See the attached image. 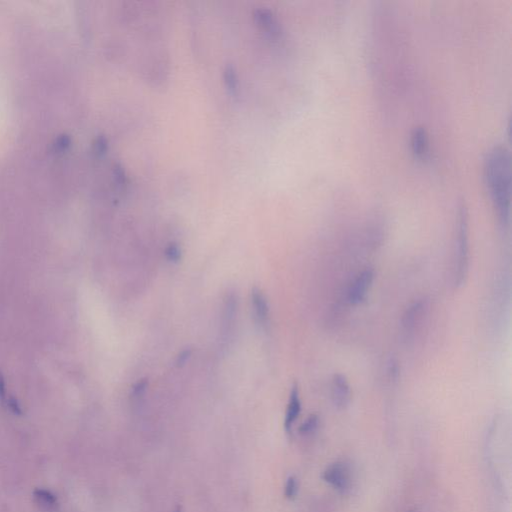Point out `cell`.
Instances as JSON below:
<instances>
[{
	"mask_svg": "<svg viewBox=\"0 0 512 512\" xmlns=\"http://www.w3.org/2000/svg\"><path fill=\"white\" fill-rule=\"evenodd\" d=\"M484 180L502 229L510 226L511 157L507 148L495 146L484 159Z\"/></svg>",
	"mask_w": 512,
	"mask_h": 512,
	"instance_id": "obj_1",
	"label": "cell"
},
{
	"mask_svg": "<svg viewBox=\"0 0 512 512\" xmlns=\"http://www.w3.org/2000/svg\"><path fill=\"white\" fill-rule=\"evenodd\" d=\"M466 203L458 206L455 228V255L453 266V283L460 287L466 282L469 270V224Z\"/></svg>",
	"mask_w": 512,
	"mask_h": 512,
	"instance_id": "obj_2",
	"label": "cell"
},
{
	"mask_svg": "<svg viewBox=\"0 0 512 512\" xmlns=\"http://www.w3.org/2000/svg\"><path fill=\"white\" fill-rule=\"evenodd\" d=\"M322 479L338 492L345 494L349 491L352 482L350 467L343 461L334 462L323 471Z\"/></svg>",
	"mask_w": 512,
	"mask_h": 512,
	"instance_id": "obj_3",
	"label": "cell"
},
{
	"mask_svg": "<svg viewBox=\"0 0 512 512\" xmlns=\"http://www.w3.org/2000/svg\"><path fill=\"white\" fill-rule=\"evenodd\" d=\"M374 277L375 273L373 268H366L356 276L349 287L347 295L348 301L351 305H359L365 300L373 286Z\"/></svg>",
	"mask_w": 512,
	"mask_h": 512,
	"instance_id": "obj_4",
	"label": "cell"
},
{
	"mask_svg": "<svg viewBox=\"0 0 512 512\" xmlns=\"http://www.w3.org/2000/svg\"><path fill=\"white\" fill-rule=\"evenodd\" d=\"M331 398L334 406L343 410L346 409L352 398V392L347 378L340 373H337L332 378L331 383Z\"/></svg>",
	"mask_w": 512,
	"mask_h": 512,
	"instance_id": "obj_5",
	"label": "cell"
},
{
	"mask_svg": "<svg viewBox=\"0 0 512 512\" xmlns=\"http://www.w3.org/2000/svg\"><path fill=\"white\" fill-rule=\"evenodd\" d=\"M427 310V300L418 299L412 302L404 311L401 318V326L406 335L411 334L422 321Z\"/></svg>",
	"mask_w": 512,
	"mask_h": 512,
	"instance_id": "obj_6",
	"label": "cell"
},
{
	"mask_svg": "<svg viewBox=\"0 0 512 512\" xmlns=\"http://www.w3.org/2000/svg\"><path fill=\"white\" fill-rule=\"evenodd\" d=\"M251 304L256 323L265 329L269 324L270 310L268 300L261 289L254 287L251 290Z\"/></svg>",
	"mask_w": 512,
	"mask_h": 512,
	"instance_id": "obj_7",
	"label": "cell"
},
{
	"mask_svg": "<svg viewBox=\"0 0 512 512\" xmlns=\"http://www.w3.org/2000/svg\"><path fill=\"white\" fill-rule=\"evenodd\" d=\"M237 312V299L235 294L230 292L227 293L224 299L223 312H222V337L224 340L229 339V334L232 332L235 323V317Z\"/></svg>",
	"mask_w": 512,
	"mask_h": 512,
	"instance_id": "obj_8",
	"label": "cell"
},
{
	"mask_svg": "<svg viewBox=\"0 0 512 512\" xmlns=\"http://www.w3.org/2000/svg\"><path fill=\"white\" fill-rule=\"evenodd\" d=\"M411 150L415 158L424 160L429 155V136L423 126H416L411 132Z\"/></svg>",
	"mask_w": 512,
	"mask_h": 512,
	"instance_id": "obj_9",
	"label": "cell"
},
{
	"mask_svg": "<svg viewBox=\"0 0 512 512\" xmlns=\"http://www.w3.org/2000/svg\"><path fill=\"white\" fill-rule=\"evenodd\" d=\"M301 412V400H300V393H299V387L298 384L295 382L293 383L290 395H289V401L286 409V414L284 419V427L286 431H290L292 425L298 418L299 414Z\"/></svg>",
	"mask_w": 512,
	"mask_h": 512,
	"instance_id": "obj_10",
	"label": "cell"
},
{
	"mask_svg": "<svg viewBox=\"0 0 512 512\" xmlns=\"http://www.w3.org/2000/svg\"><path fill=\"white\" fill-rule=\"evenodd\" d=\"M255 19L257 23L264 29V31L269 33L270 36L276 37L280 34V25L270 10L265 8L257 9L255 11Z\"/></svg>",
	"mask_w": 512,
	"mask_h": 512,
	"instance_id": "obj_11",
	"label": "cell"
},
{
	"mask_svg": "<svg viewBox=\"0 0 512 512\" xmlns=\"http://www.w3.org/2000/svg\"><path fill=\"white\" fill-rule=\"evenodd\" d=\"M224 81L225 85L229 91V94L232 95H237L239 90V82L237 73L235 71V68L232 64H227L224 69Z\"/></svg>",
	"mask_w": 512,
	"mask_h": 512,
	"instance_id": "obj_12",
	"label": "cell"
},
{
	"mask_svg": "<svg viewBox=\"0 0 512 512\" xmlns=\"http://www.w3.org/2000/svg\"><path fill=\"white\" fill-rule=\"evenodd\" d=\"M34 497L38 501L39 504L46 507L48 509L54 508L57 504L56 497L45 489H37L34 491Z\"/></svg>",
	"mask_w": 512,
	"mask_h": 512,
	"instance_id": "obj_13",
	"label": "cell"
},
{
	"mask_svg": "<svg viewBox=\"0 0 512 512\" xmlns=\"http://www.w3.org/2000/svg\"><path fill=\"white\" fill-rule=\"evenodd\" d=\"M164 255H165V258L167 259V261L176 264L181 260L182 252H181L180 247L176 243H170L165 248Z\"/></svg>",
	"mask_w": 512,
	"mask_h": 512,
	"instance_id": "obj_14",
	"label": "cell"
},
{
	"mask_svg": "<svg viewBox=\"0 0 512 512\" xmlns=\"http://www.w3.org/2000/svg\"><path fill=\"white\" fill-rule=\"evenodd\" d=\"M319 424V418L317 415L312 414L308 418L306 419L298 428V431L300 434L307 435L312 432H314Z\"/></svg>",
	"mask_w": 512,
	"mask_h": 512,
	"instance_id": "obj_15",
	"label": "cell"
},
{
	"mask_svg": "<svg viewBox=\"0 0 512 512\" xmlns=\"http://www.w3.org/2000/svg\"><path fill=\"white\" fill-rule=\"evenodd\" d=\"M297 490H298V484H297V479L293 476L289 477L286 481V484H285V496L289 499H292L296 496L297 494Z\"/></svg>",
	"mask_w": 512,
	"mask_h": 512,
	"instance_id": "obj_16",
	"label": "cell"
},
{
	"mask_svg": "<svg viewBox=\"0 0 512 512\" xmlns=\"http://www.w3.org/2000/svg\"><path fill=\"white\" fill-rule=\"evenodd\" d=\"M5 405H7V407L15 414L17 415H21L22 414V410H21V407L18 403V401L16 400L15 397L13 396H8L6 402H5Z\"/></svg>",
	"mask_w": 512,
	"mask_h": 512,
	"instance_id": "obj_17",
	"label": "cell"
},
{
	"mask_svg": "<svg viewBox=\"0 0 512 512\" xmlns=\"http://www.w3.org/2000/svg\"><path fill=\"white\" fill-rule=\"evenodd\" d=\"M147 380L145 379H141L139 380L134 386H133V389H132V394L134 397H138L140 395L143 394V392L146 390V387H147Z\"/></svg>",
	"mask_w": 512,
	"mask_h": 512,
	"instance_id": "obj_18",
	"label": "cell"
},
{
	"mask_svg": "<svg viewBox=\"0 0 512 512\" xmlns=\"http://www.w3.org/2000/svg\"><path fill=\"white\" fill-rule=\"evenodd\" d=\"M388 376L391 380H397L399 377V366L393 360L388 365Z\"/></svg>",
	"mask_w": 512,
	"mask_h": 512,
	"instance_id": "obj_19",
	"label": "cell"
},
{
	"mask_svg": "<svg viewBox=\"0 0 512 512\" xmlns=\"http://www.w3.org/2000/svg\"><path fill=\"white\" fill-rule=\"evenodd\" d=\"M191 353H192V351H191V349H190V348H189V349H185V350H183L182 352H180V354H179V355H178V357H177L176 364H177L178 366H182V365H184V364L187 363V360L190 358Z\"/></svg>",
	"mask_w": 512,
	"mask_h": 512,
	"instance_id": "obj_20",
	"label": "cell"
},
{
	"mask_svg": "<svg viewBox=\"0 0 512 512\" xmlns=\"http://www.w3.org/2000/svg\"><path fill=\"white\" fill-rule=\"evenodd\" d=\"M174 512H182V509H181V507H179V506H178V507L175 509V511Z\"/></svg>",
	"mask_w": 512,
	"mask_h": 512,
	"instance_id": "obj_21",
	"label": "cell"
},
{
	"mask_svg": "<svg viewBox=\"0 0 512 512\" xmlns=\"http://www.w3.org/2000/svg\"><path fill=\"white\" fill-rule=\"evenodd\" d=\"M408 512H416V510H415V509H413V510H409Z\"/></svg>",
	"mask_w": 512,
	"mask_h": 512,
	"instance_id": "obj_22",
	"label": "cell"
}]
</instances>
